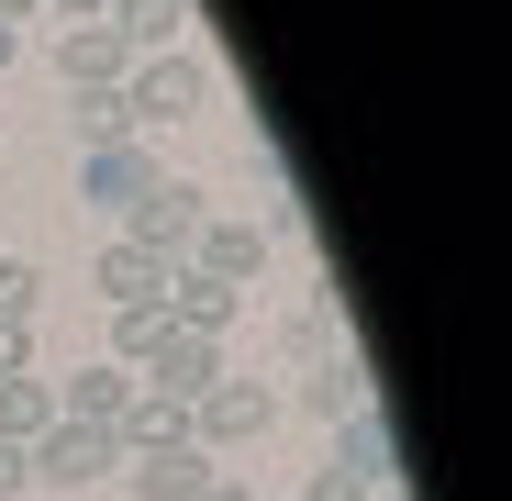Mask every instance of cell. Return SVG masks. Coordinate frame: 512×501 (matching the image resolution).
I'll use <instances>...</instances> for the list:
<instances>
[{"label":"cell","instance_id":"cell-1","mask_svg":"<svg viewBox=\"0 0 512 501\" xmlns=\"http://www.w3.org/2000/svg\"><path fill=\"white\" fill-rule=\"evenodd\" d=\"M123 112H134V134H156V123H201V112H212V67H201L190 45H156V56H134V78H123Z\"/></svg>","mask_w":512,"mask_h":501},{"label":"cell","instance_id":"cell-2","mask_svg":"<svg viewBox=\"0 0 512 501\" xmlns=\"http://www.w3.org/2000/svg\"><path fill=\"white\" fill-rule=\"evenodd\" d=\"M201 223H212V190H201V179H167V167L145 179V201L123 212V234L145 245V257H167V268L190 257V234H201Z\"/></svg>","mask_w":512,"mask_h":501},{"label":"cell","instance_id":"cell-3","mask_svg":"<svg viewBox=\"0 0 512 501\" xmlns=\"http://www.w3.org/2000/svg\"><path fill=\"white\" fill-rule=\"evenodd\" d=\"M23 468H34L45 490H101V479L123 468V435H112V424H45V435L23 446Z\"/></svg>","mask_w":512,"mask_h":501},{"label":"cell","instance_id":"cell-4","mask_svg":"<svg viewBox=\"0 0 512 501\" xmlns=\"http://www.w3.org/2000/svg\"><path fill=\"white\" fill-rule=\"evenodd\" d=\"M268 424H279V390H268V379H212V390L190 401V435H201V446H256Z\"/></svg>","mask_w":512,"mask_h":501},{"label":"cell","instance_id":"cell-5","mask_svg":"<svg viewBox=\"0 0 512 501\" xmlns=\"http://www.w3.org/2000/svg\"><path fill=\"white\" fill-rule=\"evenodd\" d=\"M212 379H223V346H212V334H179V323H167L156 357L134 368V390H156V401H201Z\"/></svg>","mask_w":512,"mask_h":501},{"label":"cell","instance_id":"cell-6","mask_svg":"<svg viewBox=\"0 0 512 501\" xmlns=\"http://www.w3.org/2000/svg\"><path fill=\"white\" fill-rule=\"evenodd\" d=\"M145 179H156V145H145V134H123V145H78V201L134 212V201H145Z\"/></svg>","mask_w":512,"mask_h":501},{"label":"cell","instance_id":"cell-7","mask_svg":"<svg viewBox=\"0 0 512 501\" xmlns=\"http://www.w3.org/2000/svg\"><path fill=\"white\" fill-rule=\"evenodd\" d=\"M56 78H67V90H123V78H134V45H123L112 23H67V34H56Z\"/></svg>","mask_w":512,"mask_h":501},{"label":"cell","instance_id":"cell-8","mask_svg":"<svg viewBox=\"0 0 512 501\" xmlns=\"http://www.w3.org/2000/svg\"><path fill=\"white\" fill-rule=\"evenodd\" d=\"M123 479H134V501H190V490L212 479V446H201V435H179V446H134Z\"/></svg>","mask_w":512,"mask_h":501},{"label":"cell","instance_id":"cell-9","mask_svg":"<svg viewBox=\"0 0 512 501\" xmlns=\"http://www.w3.org/2000/svg\"><path fill=\"white\" fill-rule=\"evenodd\" d=\"M45 390H56V424H123V401H134V368L90 357L78 379H45Z\"/></svg>","mask_w":512,"mask_h":501},{"label":"cell","instance_id":"cell-10","mask_svg":"<svg viewBox=\"0 0 512 501\" xmlns=\"http://www.w3.org/2000/svg\"><path fill=\"white\" fill-rule=\"evenodd\" d=\"M179 268H201V279H223V290H245L256 268H268V234H256V223H201Z\"/></svg>","mask_w":512,"mask_h":501},{"label":"cell","instance_id":"cell-11","mask_svg":"<svg viewBox=\"0 0 512 501\" xmlns=\"http://www.w3.org/2000/svg\"><path fill=\"white\" fill-rule=\"evenodd\" d=\"M268 346H279L290 368H323L334 346H346V323H334V290H301V301L279 312V334H268Z\"/></svg>","mask_w":512,"mask_h":501},{"label":"cell","instance_id":"cell-12","mask_svg":"<svg viewBox=\"0 0 512 501\" xmlns=\"http://www.w3.org/2000/svg\"><path fill=\"white\" fill-rule=\"evenodd\" d=\"M301 412H323V424L368 412V357H357V346H334L323 368H301Z\"/></svg>","mask_w":512,"mask_h":501},{"label":"cell","instance_id":"cell-13","mask_svg":"<svg viewBox=\"0 0 512 501\" xmlns=\"http://www.w3.org/2000/svg\"><path fill=\"white\" fill-rule=\"evenodd\" d=\"M90 279H101V301H112V312H134V301H156V290H167V257H145L134 234H112Z\"/></svg>","mask_w":512,"mask_h":501},{"label":"cell","instance_id":"cell-14","mask_svg":"<svg viewBox=\"0 0 512 501\" xmlns=\"http://www.w3.org/2000/svg\"><path fill=\"white\" fill-rule=\"evenodd\" d=\"M334 468H357L368 490H390V424H379V401H368V412H346V424H334Z\"/></svg>","mask_w":512,"mask_h":501},{"label":"cell","instance_id":"cell-15","mask_svg":"<svg viewBox=\"0 0 512 501\" xmlns=\"http://www.w3.org/2000/svg\"><path fill=\"white\" fill-rule=\"evenodd\" d=\"M134 56H156V45H179V23H190V0H112V12H101Z\"/></svg>","mask_w":512,"mask_h":501},{"label":"cell","instance_id":"cell-16","mask_svg":"<svg viewBox=\"0 0 512 501\" xmlns=\"http://www.w3.org/2000/svg\"><path fill=\"white\" fill-rule=\"evenodd\" d=\"M56 424V390L45 379H0V446H34Z\"/></svg>","mask_w":512,"mask_h":501},{"label":"cell","instance_id":"cell-17","mask_svg":"<svg viewBox=\"0 0 512 501\" xmlns=\"http://www.w3.org/2000/svg\"><path fill=\"white\" fill-rule=\"evenodd\" d=\"M67 123H78V145H123V134H134L123 90H67Z\"/></svg>","mask_w":512,"mask_h":501},{"label":"cell","instance_id":"cell-18","mask_svg":"<svg viewBox=\"0 0 512 501\" xmlns=\"http://www.w3.org/2000/svg\"><path fill=\"white\" fill-rule=\"evenodd\" d=\"M156 334H167V301H134V312H112V368H145V357H156Z\"/></svg>","mask_w":512,"mask_h":501},{"label":"cell","instance_id":"cell-19","mask_svg":"<svg viewBox=\"0 0 512 501\" xmlns=\"http://www.w3.org/2000/svg\"><path fill=\"white\" fill-rule=\"evenodd\" d=\"M34 301H45V268L34 257H0V323H34Z\"/></svg>","mask_w":512,"mask_h":501},{"label":"cell","instance_id":"cell-20","mask_svg":"<svg viewBox=\"0 0 512 501\" xmlns=\"http://www.w3.org/2000/svg\"><path fill=\"white\" fill-rule=\"evenodd\" d=\"M290 501H368V479H357V468H334V457H323V468H312V490H290Z\"/></svg>","mask_w":512,"mask_h":501},{"label":"cell","instance_id":"cell-21","mask_svg":"<svg viewBox=\"0 0 512 501\" xmlns=\"http://www.w3.org/2000/svg\"><path fill=\"white\" fill-rule=\"evenodd\" d=\"M0 379H34V323H0Z\"/></svg>","mask_w":512,"mask_h":501},{"label":"cell","instance_id":"cell-22","mask_svg":"<svg viewBox=\"0 0 512 501\" xmlns=\"http://www.w3.org/2000/svg\"><path fill=\"white\" fill-rule=\"evenodd\" d=\"M190 501H256V479H234V468H212V479H201Z\"/></svg>","mask_w":512,"mask_h":501},{"label":"cell","instance_id":"cell-23","mask_svg":"<svg viewBox=\"0 0 512 501\" xmlns=\"http://www.w3.org/2000/svg\"><path fill=\"white\" fill-rule=\"evenodd\" d=\"M12 490H34V468H23V446H0V501Z\"/></svg>","mask_w":512,"mask_h":501},{"label":"cell","instance_id":"cell-24","mask_svg":"<svg viewBox=\"0 0 512 501\" xmlns=\"http://www.w3.org/2000/svg\"><path fill=\"white\" fill-rule=\"evenodd\" d=\"M45 12H67V23H101V12H112V0H45Z\"/></svg>","mask_w":512,"mask_h":501},{"label":"cell","instance_id":"cell-25","mask_svg":"<svg viewBox=\"0 0 512 501\" xmlns=\"http://www.w3.org/2000/svg\"><path fill=\"white\" fill-rule=\"evenodd\" d=\"M34 12H45V0H0V23H12V34H23V23H34Z\"/></svg>","mask_w":512,"mask_h":501},{"label":"cell","instance_id":"cell-26","mask_svg":"<svg viewBox=\"0 0 512 501\" xmlns=\"http://www.w3.org/2000/svg\"><path fill=\"white\" fill-rule=\"evenodd\" d=\"M12 56H23V34H12V23H0V78H12Z\"/></svg>","mask_w":512,"mask_h":501},{"label":"cell","instance_id":"cell-27","mask_svg":"<svg viewBox=\"0 0 512 501\" xmlns=\"http://www.w3.org/2000/svg\"><path fill=\"white\" fill-rule=\"evenodd\" d=\"M368 501H401V490H368Z\"/></svg>","mask_w":512,"mask_h":501},{"label":"cell","instance_id":"cell-28","mask_svg":"<svg viewBox=\"0 0 512 501\" xmlns=\"http://www.w3.org/2000/svg\"><path fill=\"white\" fill-rule=\"evenodd\" d=\"M256 501H268V490H256Z\"/></svg>","mask_w":512,"mask_h":501}]
</instances>
